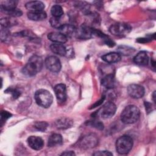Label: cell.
<instances>
[{"instance_id": "9a60e30c", "label": "cell", "mask_w": 156, "mask_h": 156, "mask_svg": "<svg viewBox=\"0 0 156 156\" xmlns=\"http://www.w3.org/2000/svg\"><path fill=\"white\" fill-rule=\"evenodd\" d=\"M48 38L54 43L63 44L67 41L68 38L60 32H50L48 34Z\"/></svg>"}, {"instance_id": "ac0fdd59", "label": "cell", "mask_w": 156, "mask_h": 156, "mask_svg": "<svg viewBox=\"0 0 156 156\" xmlns=\"http://www.w3.org/2000/svg\"><path fill=\"white\" fill-rule=\"evenodd\" d=\"M63 143V138L60 134L53 133L48 138V146L49 147H54L60 146Z\"/></svg>"}, {"instance_id": "7402d4cb", "label": "cell", "mask_w": 156, "mask_h": 156, "mask_svg": "<svg viewBox=\"0 0 156 156\" xmlns=\"http://www.w3.org/2000/svg\"><path fill=\"white\" fill-rule=\"evenodd\" d=\"M47 15L45 12H29L27 18L32 21H41L46 19Z\"/></svg>"}, {"instance_id": "7a4b0ae2", "label": "cell", "mask_w": 156, "mask_h": 156, "mask_svg": "<svg viewBox=\"0 0 156 156\" xmlns=\"http://www.w3.org/2000/svg\"><path fill=\"white\" fill-rule=\"evenodd\" d=\"M140 116V111L138 107L129 105L125 107L121 114V120L125 124H133L136 122Z\"/></svg>"}, {"instance_id": "f1b7e54d", "label": "cell", "mask_w": 156, "mask_h": 156, "mask_svg": "<svg viewBox=\"0 0 156 156\" xmlns=\"http://www.w3.org/2000/svg\"><path fill=\"white\" fill-rule=\"evenodd\" d=\"M89 125L99 129V130H103L104 129V124L101 121H92L88 123Z\"/></svg>"}, {"instance_id": "5b68a950", "label": "cell", "mask_w": 156, "mask_h": 156, "mask_svg": "<svg viewBox=\"0 0 156 156\" xmlns=\"http://www.w3.org/2000/svg\"><path fill=\"white\" fill-rule=\"evenodd\" d=\"M132 30V27L127 23H118L111 25L109 28L110 32L115 36H125Z\"/></svg>"}, {"instance_id": "83f0119b", "label": "cell", "mask_w": 156, "mask_h": 156, "mask_svg": "<svg viewBox=\"0 0 156 156\" xmlns=\"http://www.w3.org/2000/svg\"><path fill=\"white\" fill-rule=\"evenodd\" d=\"M50 23L51 24V26L53 27H55V28H60L61 27V26L62 25L61 23H60V18H55V17H52L51 18L50 20Z\"/></svg>"}, {"instance_id": "d6986e66", "label": "cell", "mask_w": 156, "mask_h": 156, "mask_svg": "<svg viewBox=\"0 0 156 156\" xmlns=\"http://www.w3.org/2000/svg\"><path fill=\"white\" fill-rule=\"evenodd\" d=\"M50 49L53 53L60 56H63L66 54V49L62 43H54L50 46Z\"/></svg>"}, {"instance_id": "f546056e", "label": "cell", "mask_w": 156, "mask_h": 156, "mask_svg": "<svg viewBox=\"0 0 156 156\" xmlns=\"http://www.w3.org/2000/svg\"><path fill=\"white\" fill-rule=\"evenodd\" d=\"M11 114L7 111H2L1 113V122L2 126V122H5L11 116Z\"/></svg>"}, {"instance_id": "4316f807", "label": "cell", "mask_w": 156, "mask_h": 156, "mask_svg": "<svg viewBox=\"0 0 156 156\" xmlns=\"http://www.w3.org/2000/svg\"><path fill=\"white\" fill-rule=\"evenodd\" d=\"M48 123L44 121H38V122H36L34 124V127L37 130L41 132H44L48 127Z\"/></svg>"}, {"instance_id": "2e32d148", "label": "cell", "mask_w": 156, "mask_h": 156, "mask_svg": "<svg viewBox=\"0 0 156 156\" xmlns=\"http://www.w3.org/2000/svg\"><path fill=\"white\" fill-rule=\"evenodd\" d=\"M102 59L107 63H113L120 61L121 54L118 52H112L102 56Z\"/></svg>"}, {"instance_id": "3957f363", "label": "cell", "mask_w": 156, "mask_h": 156, "mask_svg": "<svg viewBox=\"0 0 156 156\" xmlns=\"http://www.w3.org/2000/svg\"><path fill=\"white\" fill-rule=\"evenodd\" d=\"M35 100L36 103L43 108L49 107L53 102V96L48 90L40 89L35 93Z\"/></svg>"}, {"instance_id": "8992f818", "label": "cell", "mask_w": 156, "mask_h": 156, "mask_svg": "<svg viewBox=\"0 0 156 156\" xmlns=\"http://www.w3.org/2000/svg\"><path fill=\"white\" fill-rule=\"evenodd\" d=\"M45 65L48 69L52 73H58L62 68L60 60L54 55L46 57L45 60Z\"/></svg>"}, {"instance_id": "5bb4252c", "label": "cell", "mask_w": 156, "mask_h": 156, "mask_svg": "<svg viewBox=\"0 0 156 156\" xmlns=\"http://www.w3.org/2000/svg\"><path fill=\"white\" fill-rule=\"evenodd\" d=\"M25 7L29 12H41L44 9V4L41 1H32L27 2Z\"/></svg>"}, {"instance_id": "d6a6232c", "label": "cell", "mask_w": 156, "mask_h": 156, "mask_svg": "<svg viewBox=\"0 0 156 156\" xmlns=\"http://www.w3.org/2000/svg\"><path fill=\"white\" fill-rule=\"evenodd\" d=\"M152 99H153L154 103H155V91H154L152 94Z\"/></svg>"}, {"instance_id": "8fae6325", "label": "cell", "mask_w": 156, "mask_h": 156, "mask_svg": "<svg viewBox=\"0 0 156 156\" xmlns=\"http://www.w3.org/2000/svg\"><path fill=\"white\" fill-rule=\"evenodd\" d=\"M27 143L30 148L38 151L43 148L44 141L43 139L37 136H30L27 138Z\"/></svg>"}, {"instance_id": "4dcf8cb0", "label": "cell", "mask_w": 156, "mask_h": 156, "mask_svg": "<svg viewBox=\"0 0 156 156\" xmlns=\"http://www.w3.org/2000/svg\"><path fill=\"white\" fill-rule=\"evenodd\" d=\"M93 155H104V156H108V155H112L113 154L108 151H97L94 152Z\"/></svg>"}, {"instance_id": "d4e9b609", "label": "cell", "mask_w": 156, "mask_h": 156, "mask_svg": "<svg viewBox=\"0 0 156 156\" xmlns=\"http://www.w3.org/2000/svg\"><path fill=\"white\" fill-rule=\"evenodd\" d=\"M118 51L120 54H122V55H130L131 54H132L135 50L133 49V48L128 47V46H120L118 48Z\"/></svg>"}, {"instance_id": "1f68e13d", "label": "cell", "mask_w": 156, "mask_h": 156, "mask_svg": "<svg viewBox=\"0 0 156 156\" xmlns=\"http://www.w3.org/2000/svg\"><path fill=\"white\" fill-rule=\"evenodd\" d=\"M75 153L72 151H65L64 152H63L62 154H61V155H69V156H73V155H75Z\"/></svg>"}, {"instance_id": "7c38bea8", "label": "cell", "mask_w": 156, "mask_h": 156, "mask_svg": "<svg viewBox=\"0 0 156 156\" xmlns=\"http://www.w3.org/2000/svg\"><path fill=\"white\" fill-rule=\"evenodd\" d=\"M54 89L57 100L62 102H65L67 98L66 88L65 85L63 83L57 84L54 87Z\"/></svg>"}, {"instance_id": "484cf974", "label": "cell", "mask_w": 156, "mask_h": 156, "mask_svg": "<svg viewBox=\"0 0 156 156\" xmlns=\"http://www.w3.org/2000/svg\"><path fill=\"white\" fill-rule=\"evenodd\" d=\"M15 21L10 18H3L1 19V24L2 27L6 28L9 27L13 25H14Z\"/></svg>"}, {"instance_id": "277c9868", "label": "cell", "mask_w": 156, "mask_h": 156, "mask_svg": "<svg viewBox=\"0 0 156 156\" xmlns=\"http://www.w3.org/2000/svg\"><path fill=\"white\" fill-rule=\"evenodd\" d=\"M133 146V140L128 135L120 136L116 141V149L119 154H127Z\"/></svg>"}, {"instance_id": "603a6c76", "label": "cell", "mask_w": 156, "mask_h": 156, "mask_svg": "<svg viewBox=\"0 0 156 156\" xmlns=\"http://www.w3.org/2000/svg\"><path fill=\"white\" fill-rule=\"evenodd\" d=\"M55 124L58 129H65L71 127L72 126L73 121L71 119H70L69 118H62L58 119L55 122Z\"/></svg>"}, {"instance_id": "ffe728a7", "label": "cell", "mask_w": 156, "mask_h": 156, "mask_svg": "<svg viewBox=\"0 0 156 156\" xmlns=\"http://www.w3.org/2000/svg\"><path fill=\"white\" fill-rule=\"evenodd\" d=\"M102 85L106 88H113L115 85L114 75L112 74H108L105 75L101 80Z\"/></svg>"}, {"instance_id": "9c48e42d", "label": "cell", "mask_w": 156, "mask_h": 156, "mask_svg": "<svg viewBox=\"0 0 156 156\" xmlns=\"http://www.w3.org/2000/svg\"><path fill=\"white\" fill-rule=\"evenodd\" d=\"M116 110V105L112 102L105 103L101 109L100 115L104 119H107L114 115Z\"/></svg>"}, {"instance_id": "cb8c5ba5", "label": "cell", "mask_w": 156, "mask_h": 156, "mask_svg": "<svg viewBox=\"0 0 156 156\" xmlns=\"http://www.w3.org/2000/svg\"><path fill=\"white\" fill-rule=\"evenodd\" d=\"M51 13L53 17L60 18L63 15V10L60 5H54L51 7Z\"/></svg>"}, {"instance_id": "6da1fadb", "label": "cell", "mask_w": 156, "mask_h": 156, "mask_svg": "<svg viewBox=\"0 0 156 156\" xmlns=\"http://www.w3.org/2000/svg\"><path fill=\"white\" fill-rule=\"evenodd\" d=\"M43 65V61L41 57L37 55H34L29 58L22 71L24 74L27 76H34L41 70Z\"/></svg>"}, {"instance_id": "52a82bcc", "label": "cell", "mask_w": 156, "mask_h": 156, "mask_svg": "<svg viewBox=\"0 0 156 156\" xmlns=\"http://www.w3.org/2000/svg\"><path fill=\"white\" fill-rule=\"evenodd\" d=\"M127 93L132 98L140 99L144 94V88L140 85L132 83L128 86Z\"/></svg>"}, {"instance_id": "e0dca14e", "label": "cell", "mask_w": 156, "mask_h": 156, "mask_svg": "<svg viewBox=\"0 0 156 156\" xmlns=\"http://www.w3.org/2000/svg\"><path fill=\"white\" fill-rule=\"evenodd\" d=\"M133 62L138 65L145 66L148 63L149 57L145 51H141L134 57Z\"/></svg>"}, {"instance_id": "30bf717a", "label": "cell", "mask_w": 156, "mask_h": 156, "mask_svg": "<svg viewBox=\"0 0 156 156\" xmlns=\"http://www.w3.org/2000/svg\"><path fill=\"white\" fill-rule=\"evenodd\" d=\"M98 143V140L94 134H90L83 137L80 141V146L84 149L93 147L97 145Z\"/></svg>"}, {"instance_id": "44dd1931", "label": "cell", "mask_w": 156, "mask_h": 156, "mask_svg": "<svg viewBox=\"0 0 156 156\" xmlns=\"http://www.w3.org/2000/svg\"><path fill=\"white\" fill-rule=\"evenodd\" d=\"M17 1L14 0H8L2 1L1 4V9L6 12H12L16 9Z\"/></svg>"}, {"instance_id": "ba28073f", "label": "cell", "mask_w": 156, "mask_h": 156, "mask_svg": "<svg viewBox=\"0 0 156 156\" xmlns=\"http://www.w3.org/2000/svg\"><path fill=\"white\" fill-rule=\"evenodd\" d=\"M75 35H76L78 38L82 40L90 39L93 35V28L85 24H83L76 29Z\"/></svg>"}, {"instance_id": "4fadbf2b", "label": "cell", "mask_w": 156, "mask_h": 156, "mask_svg": "<svg viewBox=\"0 0 156 156\" xmlns=\"http://www.w3.org/2000/svg\"><path fill=\"white\" fill-rule=\"evenodd\" d=\"M76 29H77L73 25L69 24H62L61 27L58 29L59 32L64 35L67 38L71 37L74 35H76Z\"/></svg>"}]
</instances>
